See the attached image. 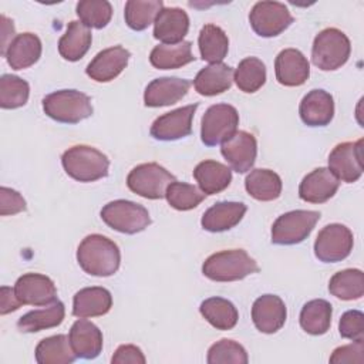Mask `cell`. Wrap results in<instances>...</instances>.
Listing matches in <instances>:
<instances>
[{
	"label": "cell",
	"mask_w": 364,
	"mask_h": 364,
	"mask_svg": "<svg viewBox=\"0 0 364 364\" xmlns=\"http://www.w3.org/2000/svg\"><path fill=\"white\" fill-rule=\"evenodd\" d=\"M351 44L348 37L338 28L321 30L313 41L311 60L323 71H333L344 65L350 57Z\"/></svg>",
	"instance_id": "obj_5"
},
{
	"label": "cell",
	"mask_w": 364,
	"mask_h": 364,
	"mask_svg": "<svg viewBox=\"0 0 364 364\" xmlns=\"http://www.w3.org/2000/svg\"><path fill=\"white\" fill-rule=\"evenodd\" d=\"M14 293L21 304L28 306H48L57 300L54 282L40 273H26L20 276L14 284Z\"/></svg>",
	"instance_id": "obj_14"
},
{
	"label": "cell",
	"mask_w": 364,
	"mask_h": 364,
	"mask_svg": "<svg viewBox=\"0 0 364 364\" xmlns=\"http://www.w3.org/2000/svg\"><path fill=\"white\" fill-rule=\"evenodd\" d=\"M233 80L243 92H256L266 82V67L257 57L243 58L235 70Z\"/></svg>",
	"instance_id": "obj_39"
},
{
	"label": "cell",
	"mask_w": 364,
	"mask_h": 364,
	"mask_svg": "<svg viewBox=\"0 0 364 364\" xmlns=\"http://www.w3.org/2000/svg\"><path fill=\"white\" fill-rule=\"evenodd\" d=\"M191 81L178 77H162L152 80L144 92L146 107H168L181 101L189 91Z\"/></svg>",
	"instance_id": "obj_18"
},
{
	"label": "cell",
	"mask_w": 364,
	"mask_h": 364,
	"mask_svg": "<svg viewBox=\"0 0 364 364\" xmlns=\"http://www.w3.org/2000/svg\"><path fill=\"white\" fill-rule=\"evenodd\" d=\"M111 307L112 296L105 287H84L73 299V314L78 318L104 316Z\"/></svg>",
	"instance_id": "obj_24"
},
{
	"label": "cell",
	"mask_w": 364,
	"mask_h": 364,
	"mask_svg": "<svg viewBox=\"0 0 364 364\" xmlns=\"http://www.w3.org/2000/svg\"><path fill=\"white\" fill-rule=\"evenodd\" d=\"M41 48V41L36 34L21 33L9 44L4 57L13 70H24L38 61Z\"/></svg>",
	"instance_id": "obj_26"
},
{
	"label": "cell",
	"mask_w": 364,
	"mask_h": 364,
	"mask_svg": "<svg viewBox=\"0 0 364 364\" xmlns=\"http://www.w3.org/2000/svg\"><path fill=\"white\" fill-rule=\"evenodd\" d=\"M200 57L210 64L222 63L229 50V40L226 33L215 24H205L198 37Z\"/></svg>",
	"instance_id": "obj_36"
},
{
	"label": "cell",
	"mask_w": 364,
	"mask_h": 364,
	"mask_svg": "<svg viewBox=\"0 0 364 364\" xmlns=\"http://www.w3.org/2000/svg\"><path fill=\"white\" fill-rule=\"evenodd\" d=\"M101 219L111 229L125 235H135L151 225L146 208L125 199H117L107 203L101 209Z\"/></svg>",
	"instance_id": "obj_6"
},
{
	"label": "cell",
	"mask_w": 364,
	"mask_h": 364,
	"mask_svg": "<svg viewBox=\"0 0 364 364\" xmlns=\"http://www.w3.org/2000/svg\"><path fill=\"white\" fill-rule=\"evenodd\" d=\"M247 193L262 202L274 200L282 193V179L270 169H253L245 179Z\"/></svg>",
	"instance_id": "obj_32"
},
{
	"label": "cell",
	"mask_w": 364,
	"mask_h": 364,
	"mask_svg": "<svg viewBox=\"0 0 364 364\" xmlns=\"http://www.w3.org/2000/svg\"><path fill=\"white\" fill-rule=\"evenodd\" d=\"M330 363L343 364V363H364V340L353 341L351 344L337 347L330 355Z\"/></svg>",
	"instance_id": "obj_45"
},
{
	"label": "cell",
	"mask_w": 364,
	"mask_h": 364,
	"mask_svg": "<svg viewBox=\"0 0 364 364\" xmlns=\"http://www.w3.org/2000/svg\"><path fill=\"white\" fill-rule=\"evenodd\" d=\"M301 121L309 127H326L334 117V101L324 90L309 91L299 107Z\"/></svg>",
	"instance_id": "obj_22"
},
{
	"label": "cell",
	"mask_w": 364,
	"mask_h": 364,
	"mask_svg": "<svg viewBox=\"0 0 364 364\" xmlns=\"http://www.w3.org/2000/svg\"><path fill=\"white\" fill-rule=\"evenodd\" d=\"M92 34L81 21H70L65 33L58 40V53L67 61H78L90 50Z\"/></svg>",
	"instance_id": "obj_29"
},
{
	"label": "cell",
	"mask_w": 364,
	"mask_h": 364,
	"mask_svg": "<svg viewBox=\"0 0 364 364\" xmlns=\"http://www.w3.org/2000/svg\"><path fill=\"white\" fill-rule=\"evenodd\" d=\"M276 80L286 87L303 85L310 75V65L301 51L296 48L282 50L274 60Z\"/></svg>",
	"instance_id": "obj_19"
},
{
	"label": "cell",
	"mask_w": 364,
	"mask_h": 364,
	"mask_svg": "<svg viewBox=\"0 0 364 364\" xmlns=\"http://www.w3.org/2000/svg\"><path fill=\"white\" fill-rule=\"evenodd\" d=\"M1 20V54L4 55L7 47H9V36L11 34L14 37V26H13V21L9 20L6 16L1 14L0 17Z\"/></svg>",
	"instance_id": "obj_49"
},
{
	"label": "cell",
	"mask_w": 364,
	"mask_h": 364,
	"mask_svg": "<svg viewBox=\"0 0 364 364\" xmlns=\"http://www.w3.org/2000/svg\"><path fill=\"white\" fill-rule=\"evenodd\" d=\"M353 245V232L341 223H331L318 232L314 242V255L324 263L341 262L350 256Z\"/></svg>",
	"instance_id": "obj_10"
},
{
	"label": "cell",
	"mask_w": 364,
	"mask_h": 364,
	"mask_svg": "<svg viewBox=\"0 0 364 364\" xmlns=\"http://www.w3.org/2000/svg\"><path fill=\"white\" fill-rule=\"evenodd\" d=\"M328 169L338 181L353 183L363 175V139L341 142L328 155Z\"/></svg>",
	"instance_id": "obj_12"
},
{
	"label": "cell",
	"mask_w": 364,
	"mask_h": 364,
	"mask_svg": "<svg viewBox=\"0 0 364 364\" xmlns=\"http://www.w3.org/2000/svg\"><path fill=\"white\" fill-rule=\"evenodd\" d=\"M239 125V114L233 105L215 104L210 105L202 117L200 122V139L208 146L229 139Z\"/></svg>",
	"instance_id": "obj_8"
},
{
	"label": "cell",
	"mask_w": 364,
	"mask_h": 364,
	"mask_svg": "<svg viewBox=\"0 0 364 364\" xmlns=\"http://www.w3.org/2000/svg\"><path fill=\"white\" fill-rule=\"evenodd\" d=\"M189 30V17L179 7H164L154 21V37L162 44H178Z\"/></svg>",
	"instance_id": "obj_21"
},
{
	"label": "cell",
	"mask_w": 364,
	"mask_h": 364,
	"mask_svg": "<svg viewBox=\"0 0 364 364\" xmlns=\"http://www.w3.org/2000/svg\"><path fill=\"white\" fill-rule=\"evenodd\" d=\"M220 152L233 171L245 173L255 165L257 142L252 134L246 131H236L229 139L222 142Z\"/></svg>",
	"instance_id": "obj_15"
},
{
	"label": "cell",
	"mask_w": 364,
	"mask_h": 364,
	"mask_svg": "<svg viewBox=\"0 0 364 364\" xmlns=\"http://www.w3.org/2000/svg\"><path fill=\"white\" fill-rule=\"evenodd\" d=\"M149 61L158 70H173L183 67L195 61L192 44L191 41H182L178 44L155 46L149 54Z\"/></svg>",
	"instance_id": "obj_31"
},
{
	"label": "cell",
	"mask_w": 364,
	"mask_h": 364,
	"mask_svg": "<svg viewBox=\"0 0 364 364\" xmlns=\"http://www.w3.org/2000/svg\"><path fill=\"white\" fill-rule=\"evenodd\" d=\"M164 9L161 0H128L125 3V23L135 31L145 30L152 24L158 13Z\"/></svg>",
	"instance_id": "obj_38"
},
{
	"label": "cell",
	"mask_w": 364,
	"mask_h": 364,
	"mask_svg": "<svg viewBox=\"0 0 364 364\" xmlns=\"http://www.w3.org/2000/svg\"><path fill=\"white\" fill-rule=\"evenodd\" d=\"M203 318L218 330H230L239 320V313L232 301L223 297H209L199 307Z\"/></svg>",
	"instance_id": "obj_35"
},
{
	"label": "cell",
	"mask_w": 364,
	"mask_h": 364,
	"mask_svg": "<svg viewBox=\"0 0 364 364\" xmlns=\"http://www.w3.org/2000/svg\"><path fill=\"white\" fill-rule=\"evenodd\" d=\"M193 178L205 195H215L230 185L232 171L225 164L206 159L195 166Z\"/></svg>",
	"instance_id": "obj_28"
},
{
	"label": "cell",
	"mask_w": 364,
	"mask_h": 364,
	"mask_svg": "<svg viewBox=\"0 0 364 364\" xmlns=\"http://www.w3.org/2000/svg\"><path fill=\"white\" fill-rule=\"evenodd\" d=\"M206 361L209 364H246L249 358L243 346H240L235 340L222 338L210 346V348L208 350Z\"/></svg>",
	"instance_id": "obj_43"
},
{
	"label": "cell",
	"mask_w": 364,
	"mask_h": 364,
	"mask_svg": "<svg viewBox=\"0 0 364 364\" xmlns=\"http://www.w3.org/2000/svg\"><path fill=\"white\" fill-rule=\"evenodd\" d=\"M338 331L343 338L353 341L364 340V314L360 310L346 311L338 323Z\"/></svg>",
	"instance_id": "obj_44"
},
{
	"label": "cell",
	"mask_w": 364,
	"mask_h": 364,
	"mask_svg": "<svg viewBox=\"0 0 364 364\" xmlns=\"http://www.w3.org/2000/svg\"><path fill=\"white\" fill-rule=\"evenodd\" d=\"M77 262L85 273L98 277H108L119 267V247L107 236L92 233L85 236L80 243L77 249Z\"/></svg>",
	"instance_id": "obj_1"
},
{
	"label": "cell",
	"mask_w": 364,
	"mask_h": 364,
	"mask_svg": "<svg viewBox=\"0 0 364 364\" xmlns=\"http://www.w3.org/2000/svg\"><path fill=\"white\" fill-rule=\"evenodd\" d=\"M333 309L324 299H314L307 301L300 311V326L311 336L326 334L331 324Z\"/></svg>",
	"instance_id": "obj_34"
},
{
	"label": "cell",
	"mask_w": 364,
	"mask_h": 364,
	"mask_svg": "<svg viewBox=\"0 0 364 364\" xmlns=\"http://www.w3.org/2000/svg\"><path fill=\"white\" fill-rule=\"evenodd\" d=\"M24 198L14 189L1 186L0 188V215L9 216L26 210Z\"/></svg>",
	"instance_id": "obj_46"
},
{
	"label": "cell",
	"mask_w": 364,
	"mask_h": 364,
	"mask_svg": "<svg viewBox=\"0 0 364 364\" xmlns=\"http://www.w3.org/2000/svg\"><path fill=\"white\" fill-rule=\"evenodd\" d=\"M65 316V307L63 301L55 300L54 303L40 310H31L21 316L17 321V328L21 333H36L46 328L57 327L63 323Z\"/></svg>",
	"instance_id": "obj_30"
},
{
	"label": "cell",
	"mask_w": 364,
	"mask_h": 364,
	"mask_svg": "<svg viewBox=\"0 0 364 364\" xmlns=\"http://www.w3.org/2000/svg\"><path fill=\"white\" fill-rule=\"evenodd\" d=\"M253 31L260 37H276L293 21L289 9L279 1H257L249 14Z\"/></svg>",
	"instance_id": "obj_11"
},
{
	"label": "cell",
	"mask_w": 364,
	"mask_h": 364,
	"mask_svg": "<svg viewBox=\"0 0 364 364\" xmlns=\"http://www.w3.org/2000/svg\"><path fill=\"white\" fill-rule=\"evenodd\" d=\"M340 181L328 168H316L299 185V196L304 202L324 203L334 196Z\"/></svg>",
	"instance_id": "obj_20"
},
{
	"label": "cell",
	"mask_w": 364,
	"mask_h": 364,
	"mask_svg": "<svg viewBox=\"0 0 364 364\" xmlns=\"http://www.w3.org/2000/svg\"><path fill=\"white\" fill-rule=\"evenodd\" d=\"M205 196L206 195L195 185L178 181H173L165 192L168 203L176 210H191L196 208L205 199Z\"/></svg>",
	"instance_id": "obj_41"
},
{
	"label": "cell",
	"mask_w": 364,
	"mask_h": 364,
	"mask_svg": "<svg viewBox=\"0 0 364 364\" xmlns=\"http://www.w3.org/2000/svg\"><path fill=\"white\" fill-rule=\"evenodd\" d=\"M0 293H1V304H0V313L1 314H7V313H11V311H16L17 309H20L21 303L16 297L14 289L3 286Z\"/></svg>",
	"instance_id": "obj_48"
},
{
	"label": "cell",
	"mask_w": 364,
	"mask_h": 364,
	"mask_svg": "<svg viewBox=\"0 0 364 364\" xmlns=\"http://www.w3.org/2000/svg\"><path fill=\"white\" fill-rule=\"evenodd\" d=\"M145 361L144 353L134 344L119 346L111 358L112 364H145Z\"/></svg>",
	"instance_id": "obj_47"
},
{
	"label": "cell",
	"mask_w": 364,
	"mask_h": 364,
	"mask_svg": "<svg viewBox=\"0 0 364 364\" xmlns=\"http://www.w3.org/2000/svg\"><path fill=\"white\" fill-rule=\"evenodd\" d=\"M257 272L256 260L243 249L213 253L202 264V273L213 282H236Z\"/></svg>",
	"instance_id": "obj_2"
},
{
	"label": "cell",
	"mask_w": 364,
	"mask_h": 364,
	"mask_svg": "<svg viewBox=\"0 0 364 364\" xmlns=\"http://www.w3.org/2000/svg\"><path fill=\"white\" fill-rule=\"evenodd\" d=\"M77 355L65 334L46 337L36 347V361L38 364H71Z\"/></svg>",
	"instance_id": "obj_33"
},
{
	"label": "cell",
	"mask_w": 364,
	"mask_h": 364,
	"mask_svg": "<svg viewBox=\"0 0 364 364\" xmlns=\"http://www.w3.org/2000/svg\"><path fill=\"white\" fill-rule=\"evenodd\" d=\"M233 81V70L228 64L215 63L202 68L195 80L193 87L198 94L205 97H213L228 91Z\"/></svg>",
	"instance_id": "obj_27"
},
{
	"label": "cell",
	"mask_w": 364,
	"mask_h": 364,
	"mask_svg": "<svg viewBox=\"0 0 364 364\" xmlns=\"http://www.w3.org/2000/svg\"><path fill=\"white\" fill-rule=\"evenodd\" d=\"M30 94L28 82L17 75L3 74L0 78V107L14 109L23 107Z\"/></svg>",
	"instance_id": "obj_40"
},
{
	"label": "cell",
	"mask_w": 364,
	"mask_h": 364,
	"mask_svg": "<svg viewBox=\"0 0 364 364\" xmlns=\"http://www.w3.org/2000/svg\"><path fill=\"white\" fill-rule=\"evenodd\" d=\"M77 16L87 27L102 28L112 17V6L107 0H82L77 3Z\"/></svg>",
	"instance_id": "obj_42"
},
{
	"label": "cell",
	"mask_w": 364,
	"mask_h": 364,
	"mask_svg": "<svg viewBox=\"0 0 364 364\" xmlns=\"http://www.w3.org/2000/svg\"><path fill=\"white\" fill-rule=\"evenodd\" d=\"M68 338L77 358L92 360L102 351V333L88 320L80 318L74 321Z\"/></svg>",
	"instance_id": "obj_23"
},
{
	"label": "cell",
	"mask_w": 364,
	"mask_h": 364,
	"mask_svg": "<svg viewBox=\"0 0 364 364\" xmlns=\"http://www.w3.org/2000/svg\"><path fill=\"white\" fill-rule=\"evenodd\" d=\"M173 181L175 176L156 162L136 165L127 176L128 188L146 199L165 198L166 188Z\"/></svg>",
	"instance_id": "obj_9"
},
{
	"label": "cell",
	"mask_w": 364,
	"mask_h": 364,
	"mask_svg": "<svg viewBox=\"0 0 364 364\" xmlns=\"http://www.w3.org/2000/svg\"><path fill=\"white\" fill-rule=\"evenodd\" d=\"M246 210L247 208L242 202H218L203 213L200 225L208 232H225L235 228Z\"/></svg>",
	"instance_id": "obj_25"
},
{
	"label": "cell",
	"mask_w": 364,
	"mask_h": 364,
	"mask_svg": "<svg viewBox=\"0 0 364 364\" xmlns=\"http://www.w3.org/2000/svg\"><path fill=\"white\" fill-rule=\"evenodd\" d=\"M287 317L284 301L276 294H263L252 306V320L256 328L266 334L279 331Z\"/></svg>",
	"instance_id": "obj_16"
},
{
	"label": "cell",
	"mask_w": 364,
	"mask_h": 364,
	"mask_svg": "<svg viewBox=\"0 0 364 364\" xmlns=\"http://www.w3.org/2000/svg\"><path fill=\"white\" fill-rule=\"evenodd\" d=\"M328 291L341 300H357L364 294V274L360 269L337 272L328 282Z\"/></svg>",
	"instance_id": "obj_37"
},
{
	"label": "cell",
	"mask_w": 364,
	"mask_h": 364,
	"mask_svg": "<svg viewBox=\"0 0 364 364\" xmlns=\"http://www.w3.org/2000/svg\"><path fill=\"white\" fill-rule=\"evenodd\" d=\"M198 104L176 108L158 117L151 125V136L158 141H176L192 132V119Z\"/></svg>",
	"instance_id": "obj_13"
},
{
	"label": "cell",
	"mask_w": 364,
	"mask_h": 364,
	"mask_svg": "<svg viewBox=\"0 0 364 364\" xmlns=\"http://www.w3.org/2000/svg\"><path fill=\"white\" fill-rule=\"evenodd\" d=\"M320 219L317 210H290L280 215L272 226V243L274 245H297L301 243L314 229Z\"/></svg>",
	"instance_id": "obj_7"
},
{
	"label": "cell",
	"mask_w": 364,
	"mask_h": 364,
	"mask_svg": "<svg viewBox=\"0 0 364 364\" xmlns=\"http://www.w3.org/2000/svg\"><path fill=\"white\" fill-rule=\"evenodd\" d=\"M131 53L121 47L114 46L100 51L87 65V75L97 82H108L117 78L127 67Z\"/></svg>",
	"instance_id": "obj_17"
},
{
	"label": "cell",
	"mask_w": 364,
	"mask_h": 364,
	"mask_svg": "<svg viewBox=\"0 0 364 364\" xmlns=\"http://www.w3.org/2000/svg\"><path fill=\"white\" fill-rule=\"evenodd\" d=\"M46 115L61 124H77L92 114L91 98L77 90L54 91L43 98Z\"/></svg>",
	"instance_id": "obj_4"
},
{
	"label": "cell",
	"mask_w": 364,
	"mask_h": 364,
	"mask_svg": "<svg viewBox=\"0 0 364 364\" xmlns=\"http://www.w3.org/2000/svg\"><path fill=\"white\" fill-rule=\"evenodd\" d=\"M61 164L68 176L78 182H94L108 175L109 159L105 154L90 145H74L68 148Z\"/></svg>",
	"instance_id": "obj_3"
}]
</instances>
